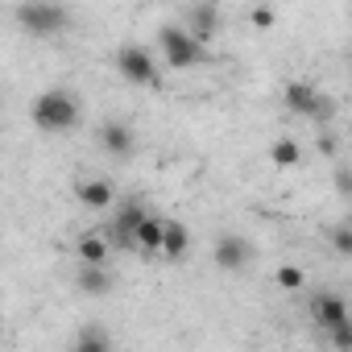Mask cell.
I'll return each mask as SVG.
<instances>
[{
	"instance_id": "cell-12",
	"label": "cell",
	"mask_w": 352,
	"mask_h": 352,
	"mask_svg": "<svg viewBox=\"0 0 352 352\" xmlns=\"http://www.w3.org/2000/svg\"><path fill=\"white\" fill-rule=\"evenodd\" d=\"M311 315H315V323H319L323 331H331L336 323H344V319H348V302H344L340 294L323 290V294H315V302H311Z\"/></svg>"
},
{
	"instance_id": "cell-15",
	"label": "cell",
	"mask_w": 352,
	"mask_h": 352,
	"mask_svg": "<svg viewBox=\"0 0 352 352\" xmlns=\"http://www.w3.org/2000/svg\"><path fill=\"white\" fill-rule=\"evenodd\" d=\"M108 253H112V245H108V236H100V232H87V236L75 241V257H79L83 265H104Z\"/></svg>"
},
{
	"instance_id": "cell-7",
	"label": "cell",
	"mask_w": 352,
	"mask_h": 352,
	"mask_svg": "<svg viewBox=\"0 0 352 352\" xmlns=\"http://www.w3.org/2000/svg\"><path fill=\"white\" fill-rule=\"evenodd\" d=\"M100 145H104L112 157L124 162V157H133V149H137V133H133L129 120H116V116H112V120L100 124Z\"/></svg>"
},
{
	"instance_id": "cell-8",
	"label": "cell",
	"mask_w": 352,
	"mask_h": 352,
	"mask_svg": "<svg viewBox=\"0 0 352 352\" xmlns=\"http://www.w3.org/2000/svg\"><path fill=\"white\" fill-rule=\"evenodd\" d=\"M145 216V208L141 204H120L116 208V216L108 220V245L112 249H133V228H137V220Z\"/></svg>"
},
{
	"instance_id": "cell-6",
	"label": "cell",
	"mask_w": 352,
	"mask_h": 352,
	"mask_svg": "<svg viewBox=\"0 0 352 352\" xmlns=\"http://www.w3.org/2000/svg\"><path fill=\"white\" fill-rule=\"evenodd\" d=\"M183 30H187L191 38H199L204 46H212V38L224 30V13H220V5H216V0H199V5H191Z\"/></svg>"
},
{
	"instance_id": "cell-23",
	"label": "cell",
	"mask_w": 352,
	"mask_h": 352,
	"mask_svg": "<svg viewBox=\"0 0 352 352\" xmlns=\"http://www.w3.org/2000/svg\"><path fill=\"white\" fill-rule=\"evenodd\" d=\"M319 153H323V157H331V153H336V137H331L327 129H319Z\"/></svg>"
},
{
	"instance_id": "cell-22",
	"label": "cell",
	"mask_w": 352,
	"mask_h": 352,
	"mask_svg": "<svg viewBox=\"0 0 352 352\" xmlns=\"http://www.w3.org/2000/svg\"><path fill=\"white\" fill-rule=\"evenodd\" d=\"M331 344H336L340 352H348V348H352V319H344V323H336V327H331Z\"/></svg>"
},
{
	"instance_id": "cell-5",
	"label": "cell",
	"mask_w": 352,
	"mask_h": 352,
	"mask_svg": "<svg viewBox=\"0 0 352 352\" xmlns=\"http://www.w3.org/2000/svg\"><path fill=\"white\" fill-rule=\"evenodd\" d=\"M253 241H245L241 232H228V236H220L216 241V249H212V261L224 270V274H241L249 261H253Z\"/></svg>"
},
{
	"instance_id": "cell-10",
	"label": "cell",
	"mask_w": 352,
	"mask_h": 352,
	"mask_svg": "<svg viewBox=\"0 0 352 352\" xmlns=\"http://www.w3.org/2000/svg\"><path fill=\"white\" fill-rule=\"evenodd\" d=\"M162 228H166V220L153 216V212H145V216L137 220V228H133V249H137L141 257H157V253H162Z\"/></svg>"
},
{
	"instance_id": "cell-14",
	"label": "cell",
	"mask_w": 352,
	"mask_h": 352,
	"mask_svg": "<svg viewBox=\"0 0 352 352\" xmlns=\"http://www.w3.org/2000/svg\"><path fill=\"white\" fill-rule=\"evenodd\" d=\"M75 286H79L83 294H91V298H104V294L112 290L108 261H104V265H83V261H79V278H75Z\"/></svg>"
},
{
	"instance_id": "cell-3",
	"label": "cell",
	"mask_w": 352,
	"mask_h": 352,
	"mask_svg": "<svg viewBox=\"0 0 352 352\" xmlns=\"http://www.w3.org/2000/svg\"><path fill=\"white\" fill-rule=\"evenodd\" d=\"M17 25L30 38H58L71 25V13L58 0H21L17 5Z\"/></svg>"
},
{
	"instance_id": "cell-18",
	"label": "cell",
	"mask_w": 352,
	"mask_h": 352,
	"mask_svg": "<svg viewBox=\"0 0 352 352\" xmlns=\"http://www.w3.org/2000/svg\"><path fill=\"white\" fill-rule=\"evenodd\" d=\"M75 348H87V352H108V348H112V336H108V331H100V327H79Z\"/></svg>"
},
{
	"instance_id": "cell-17",
	"label": "cell",
	"mask_w": 352,
	"mask_h": 352,
	"mask_svg": "<svg viewBox=\"0 0 352 352\" xmlns=\"http://www.w3.org/2000/svg\"><path fill=\"white\" fill-rule=\"evenodd\" d=\"M298 157H302V149H298V141H290V137H278V141L270 145V162H274V166H298Z\"/></svg>"
},
{
	"instance_id": "cell-1",
	"label": "cell",
	"mask_w": 352,
	"mask_h": 352,
	"mask_svg": "<svg viewBox=\"0 0 352 352\" xmlns=\"http://www.w3.org/2000/svg\"><path fill=\"white\" fill-rule=\"evenodd\" d=\"M30 120H34L38 133H71L83 120V104L71 87H46L30 104Z\"/></svg>"
},
{
	"instance_id": "cell-24",
	"label": "cell",
	"mask_w": 352,
	"mask_h": 352,
	"mask_svg": "<svg viewBox=\"0 0 352 352\" xmlns=\"http://www.w3.org/2000/svg\"><path fill=\"white\" fill-rule=\"evenodd\" d=\"M336 191H340V195H348V170H340V174H336Z\"/></svg>"
},
{
	"instance_id": "cell-4",
	"label": "cell",
	"mask_w": 352,
	"mask_h": 352,
	"mask_svg": "<svg viewBox=\"0 0 352 352\" xmlns=\"http://www.w3.org/2000/svg\"><path fill=\"white\" fill-rule=\"evenodd\" d=\"M116 71L133 87H157L162 83V71H157V63H153V54L145 46H120L116 50Z\"/></svg>"
},
{
	"instance_id": "cell-21",
	"label": "cell",
	"mask_w": 352,
	"mask_h": 352,
	"mask_svg": "<svg viewBox=\"0 0 352 352\" xmlns=\"http://www.w3.org/2000/svg\"><path fill=\"white\" fill-rule=\"evenodd\" d=\"M331 249H336L340 257H352V228H348V224H340V228L331 232Z\"/></svg>"
},
{
	"instance_id": "cell-19",
	"label": "cell",
	"mask_w": 352,
	"mask_h": 352,
	"mask_svg": "<svg viewBox=\"0 0 352 352\" xmlns=\"http://www.w3.org/2000/svg\"><path fill=\"white\" fill-rule=\"evenodd\" d=\"M249 21H253L257 30H274V25H278V13H274L270 5H253V9H249Z\"/></svg>"
},
{
	"instance_id": "cell-9",
	"label": "cell",
	"mask_w": 352,
	"mask_h": 352,
	"mask_svg": "<svg viewBox=\"0 0 352 352\" xmlns=\"http://www.w3.org/2000/svg\"><path fill=\"white\" fill-rule=\"evenodd\" d=\"M75 199L87 208V212H108L116 204V191L108 179H79L75 183Z\"/></svg>"
},
{
	"instance_id": "cell-13",
	"label": "cell",
	"mask_w": 352,
	"mask_h": 352,
	"mask_svg": "<svg viewBox=\"0 0 352 352\" xmlns=\"http://www.w3.org/2000/svg\"><path fill=\"white\" fill-rule=\"evenodd\" d=\"M187 253H191V232H187V224L166 220V228H162V253H157V257H166V261H183Z\"/></svg>"
},
{
	"instance_id": "cell-20",
	"label": "cell",
	"mask_w": 352,
	"mask_h": 352,
	"mask_svg": "<svg viewBox=\"0 0 352 352\" xmlns=\"http://www.w3.org/2000/svg\"><path fill=\"white\" fill-rule=\"evenodd\" d=\"M302 282H307V274H302L298 265H282V270H278V286H282V290H298Z\"/></svg>"
},
{
	"instance_id": "cell-11",
	"label": "cell",
	"mask_w": 352,
	"mask_h": 352,
	"mask_svg": "<svg viewBox=\"0 0 352 352\" xmlns=\"http://www.w3.org/2000/svg\"><path fill=\"white\" fill-rule=\"evenodd\" d=\"M315 100H319V87H315L311 79H290V83H286V91H282L286 112H290V116H302V120L311 116Z\"/></svg>"
},
{
	"instance_id": "cell-16",
	"label": "cell",
	"mask_w": 352,
	"mask_h": 352,
	"mask_svg": "<svg viewBox=\"0 0 352 352\" xmlns=\"http://www.w3.org/2000/svg\"><path fill=\"white\" fill-rule=\"evenodd\" d=\"M336 112H340V104H336V96L319 87V100H315V108H311V116H307V120H315L319 129H327V124L336 120Z\"/></svg>"
},
{
	"instance_id": "cell-2",
	"label": "cell",
	"mask_w": 352,
	"mask_h": 352,
	"mask_svg": "<svg viewBox=\"0 0 352 352\" xmlns=\"http://www.w3.org/2000/svg\"><path fill=\"white\" fill-rule=\"evenodd\" d=\"M157 54L166 58L170 71H191V67H204V63L212 58V50H208L199 38H191L183 25H162V34H157Z\"/></svg>"
}]
</instances>
